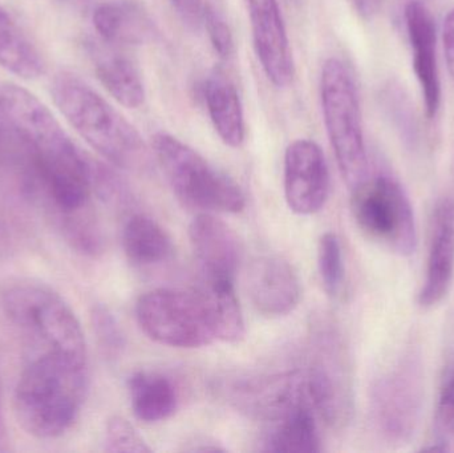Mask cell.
<instances>
[{"mask_svg":"<svg viewBox=\"0 0 454 453\" xmlns=\"http://www.w3.org/2000/svg\"><path fill=\"white\" fill-rule=\"evenodd\" d=\"M5 125L31 153L37 181L48 201L68 221L90 212L95 167L82 156L52 112L26 88L0 85Z\"/></svg>","mask_w":454,"mask_h":453,"instance_id":"1","label":"cell"},{"mask_svg":"<svg viewBox=\"0 0 454 453\" xmlns=\"http://www.w3.org/2000/svg\"><path fill=\"white\" fill-rule=\"evenodd\" d=\"M87 388L88 362L52 353L26 356L13 398L16 419L35 438H59L76 422Z\"/></svg>","mask_w":454,"mask_h":453,"instance_id":"2","label":"cell"},{"mask_svg":"<svg viewBox=\"0 0 454 453\" xmlns=\"http://www.w3.org/2000/svg\"><path fill=\"white\" fill-rule=\"evenodd\" d=\"M51 95L68 124L106 161L129 172L149 169L151 152L138 130L85 80L59 72Z\"/></svg>","mask_w":454,"mask_h":453,"instance_id":"3","label":"cell"},{"mask_svg":"<svg viewBox=\"0 0 454 453\" xmlns=\"http://www.w3.org/2000/svg\"><path fill=\"white\" fill-rule=\"evenodd\" d=\"M0 306L26 356L52 353L88 362L82 324L52 287L31 279L11 281L0 290Z\"/></svg>","mask_w":454,"mask_h":453,"instance_id":"4","label":"cell"},{"mask_svg":"<svg viewBox=\"0 0 454 453\" xmlns=\"http://www.w3.org/2000/svg\"><path fill=\"white\" fill-rule=\"evenodd\" d=\"M152 151L185 207L200 213L242 212L246 199L239 185L188 144L160 132L152 138Z\"/></svg>","mask_w":454,"mask_h":453,"instance_id":"5","label":"cell"},{"mask_svg":"<svg viewBox=\"0 0 454 453\" xmlns=\"http://www.w3.org/2000/svg\"><path fill=\"white\" fill-rule=\"evenodd\" d=\"M323 117L336 162L347 186L354 191L368 178L359 93L343 61L330 58L320 76Z\"/></svg>","mask_w":454,"mask_h":453,"instance_id":"6","label":"cell"},{"mask_svg":"<svg viewBox=\"0 0 454 453\" xmlns=\"http://www.w3.org/2000/svg\"><path fill=\"white\" fill-rule=\"evenodd\" d=\"M352 215L364 236L400 257L418 249V228L410 197L388 176L368 177L352 191Z\"/></svg>","mask_w":454,"mask_h":453,"instance_id":"7","label":"cell"},{"mask_svg":"<svg viewBox=\"0 0 454 453\" xmlns=\"http://www.w3.org/2000/svg\"><path fill=\"white\" fill-rule=\"evenodd\" d=\"M136 318L146 337L175 348H200L217 340L200 293L156 289L141 295Z\"/></svg>","mask_w":454,"mask_h":453,"instance_id":"8","label":"cell"},{"mask_svg":"<svg viewBox=\"0 0 454 453\" xmlns=\"http://www.w3.org/2000/svg\"><path fill=\"white\" fill-rule=\"evenodd\" d=\"M225 393L238 411L272 425L301 407H314L306 372L299 370L242 378L232 382Z\"/></svg>","mask_w":454,"mask_h":453,"instance_id":"9","label":"cell"},{"mask_svg":"<svg viewBox=\"0 0 454 453\" xmlns=\"http://www.w3.org/2000/svg\"><path fill=\"white\" fill-rule=\"evenodd\" d=\"M421 399L423 377L415 359H404L394 371L379 379L372 391V412L387 438L404 441L415 433Z\"/></svg>","mask_w":454,"mask_h":453,"instance_id":"10","label":"cell"},{"mask_svg":"<svg viewBox=\"0 0 454 453\" xmlns=\"http://www.w3.org/2000/svg\"><path fill=\"white\" fill-rule=\"evenodd\" d=\"M331 178L325 153L314 141H294L285 153V197L299 215H311L325 207Z\"/></svg>","mask_w":454,"mask_h":453,"instance_id":"11","label":"cell"},{"mask_svg":"<svg viewBox=\"0 0 454 453\" xmlns=\"http://www.w3.org/2000/svg\"><path fill=\"white\" fill-rule=\"evenodd\" d=\"M306 375L317 417L333 427L348 423L352 414L351 378L336 340L323 343Z\"/></svg>","mask_w":454,"mask_h":453,"instance_id":"12","label":"cell"},{"mask_svg":"<svg viewBox=\"0 0 454 453\" xmlns=\"http://www.w3.org/2000/svg\"><path fill=\"white\" fill-rule=\"evenodd\" d=\"M256 58L267 79L286 88L295 76L290 40L278 0H246Z\"/></svg>","mask_w":454,"mask_h":453,"instance_id":"13","label":"cell"},{"mask_svg":"<svg viewBox=\"0 0 454 453\" xmlns=\"http://www.w3.org/2000/svg\"><path fill=\"white\" fill-rule=\"evenodd\" d=\"M247 292L258 313L279 318L293 313L301 298V285L294 266L279 255L256 258L247 273Z\"/></svg>","mask_w":454,"mask_h":453,"instance_id":"14","label":"cell"},{"mask_svg":"<svg viewBox=\"0 0 454 453\" xmlns=\"http://www.w3.org/2000/svg\"><path fill=\"white\" fill-rule=\"evenodd\" d=\"M412 47V66L423 93L427 117L434 120L442 105V82L436 55V26L431 11L420 0H411L404 10Z\"/></svg>","mask_w":454,"mask_h":453,"instance_id":"15","label":"cell"},{"mask_svg":"<svg viewBox=\"0 0 454 453\" xmlns=\"http://www.w3.org/2000/svg\"><path fill=\"white\" fill-rule=\"evenodd\" d=\"M189 238L202 278L235 281L242 250L237 234L227 223L213 213H199L189 226Z\"/></svg>","mask_w":454,"mask_h":453,"instance_id":"16","label":"cell"},{"mask_svg":"<svg viewBox=\"0 0 454 453\" xmlns=\"http://www.w3.org/2000/svg\"><path fill=\"white\" fill-rule=\"evenodd\" d=\"M453 277L454 201L445 197L434 207L426 281L419 293V305L424 309L440 305L450 294Z\"/></svg>","mask_w":454,"mask_h":453,"instance_id":"17","label":"cell"},{"mask_svg":"<svg viewBox=\"0 0 454 453\" xmlns=\"http://www.w3.org/2000/svg\"><path fill=\"white\" fill-rule=\"evenodd\" d=\"M204 98L221 140L231 148H239L245 141L246 127L242 101L234 82L215 69L205 82Z\"/></svg>","mask_w":454,"mask_h":453,"instance_id":"18","label":"cell"},{"mask_svg":"<svg viewBox=\"0 0 454 453\" xmlns=\"http://www.w3.org/2000/svg\"><path fill=\"white\" fill-rule=\"evenodd\" d=\"M93 27L108 45H138L154 34L149 16L135 3L106 2L93 11Z\"/></svg>","mask_w":454,"mask_h":453,"instance_id":"19","label":"cell"},{"mask_svg":"<svg viewBox=\"0 0 454 453\" xmlns=\"http://www.w3.org/2000/svg\"><path fill=\"white\" fill-rule=\"evenodd\" d=\"M96 74L109 95L125 108L137 109L145 103V87L132 60L114 48L93 45Z\"/></svg>","mask_w":454,"mask_h":453,"instance_id":"20","label":"cell"},{"mask_svg":"<svg viewBox=\"0 0 454 453\" xmlns=\"http://www.w3.org/2000/svg\"><path fill=\"white\" fill-rule=\"evenodd\" d=\"M197 292L204 300L215 338L239 343L246 335L245 316L232 279L202 278Z\"/></svg>","mask_w":454,"mask_h":453,"instance_id":"21","label":"cell"},{"mask_svg":"<svg viewBox=\"0 0 454 453\" xmlns=\"http://www.w3.org/2000/svg\"><path fill=\"white\" fill-rule=\"evenodd\" d=\"M122 247L136 268H153L172 258L175 246L168 231L151 217L135 215L125 223Z\"/></svg>","mask_w":454,"mask_h":453,"instance_id":"22","label":"cell"},{"mask_svg":"<svg viewBox=\"0 0 454 453\" xmlns=\"http://www.w3.org/2000/svg\"><path fill=\"white\" fill-rule=\"evenodd\" d=\"M133 414L144 423L169 419L178 407V394L172 380L159 372L138 371L128 382Z\"/></svg>","mask_w":454,"mask_h":453,"instance_id":"23","label":"cell"},{"mask_svg":"<svg viewBox=\"0 0 454 453\" xmlns=\"http://www.w3.org/2000/svg\"><path fill=\"white\" fill-rule=\"evenodd\" d=\"M0 66L23 80L39 79L44 59L12 16L0 5Z\"/></svg>","mask_w":454,"mask_h":453,"instance_id":"24","label":"cell"},{"mask_svg":"<svg viewBox=\"0 0 454 453\" xmlns=\"http://www.w3.org/2000/svg\"><path fill=\"white\" fill-rule=\"evenodd\" d=\"M314 407L296 410L285 419L272 425L264 441V449L282 453H317L322 451L319 428Z\"/></svg>","mask_w":454,"mask_h":453,"instance_id":"25","label":"cell"},{"mask_svg":"<svg viewBox=\"0 0 454 453\" xmlns=\"http://www.w3.org/2000/svg\"><path fill=\"white\" fill-rule=\"evenodd\" d=\"M317 268L328 297L339 298L346 286V265L340 239L335 233H325L317 246Z\"/></svg>","mask_w":454,"mask_h":453,"instance_id":"26","label":"cell"},{"mask_svg":"<svg viewBox=\"0 0 454 453\" xmlns=\"http://www.w3.org/2000/svg\"><path fill=\"white\" fill-rule=\"evenodd\" d=\"M434 446L428 451H454V374L445 383L434 418Z\"/></svg>","mask_w":454,"mask_h":453,"instance_id":"27","label":"cell"},{"mask_svg":"<svg viewBox=\"0 0 454 453\" xmlns=\"http://www.w3.org/2000/svg\"><path fill=\"white\" fill-rule=\"evenodd\" d=\"M106 451L149 453L152 449L127 419L112 417L106 426Z\"/></svg>","mask_w":454,"mask_h":453,"instance_id":"28","label":"cell"},{"mask_svg":"<svg viewBox=\"0 0 454 453\" xmlns=\"http://www.w3.org/2000/svg\"><path fill=\"white\" fill-rule=\"evenodd\" d=\"M93 329L98 335V343L106 355L117 358L125 348V335L114 314L98 305L93 309Z\"/></svg>","mask_w":454,"mask_h":453,"instance_id":"29","label":"cell"},{"mask_svg":"<svg viewBox=\"0 0 454 453\" xmlns=\"http://www.w3.org/2000/svg\"><path fill=\"white\" fill-rule=\"evenodd\" d=\"M204 26L215 52L220 55V58L229 59L234 52V39H232L231 31L223 16L210 5H207L205 8Z\"/></svg>","mask_w":454,"mask_h":453,"instance_id":"30","label":"cell"},{"mask_svg":"<svg viewBox=\"0 0 454 453\" xmlns=\"http://www.w3.org/2000/svg\"><path fill=\"white\" fill-rule=\"evenodd\" d=\"M181 20L192 29H200L204 26L205 8L204 0H170Z\"/></svg>","mask_w":454,"mask_h":453,"instance_id":"31","label":"cell"},{"mask_svg":"<svg viewBox=\"0 0 454 453\" xmlns=\"http://www.w3.org/2000/svg\"><path fill=\"white\" fill-rule=\"evenodd\" d=\"M442 42H444L448 71L454 80V8L445 18L444 27H442Z\"/></svg>","mask_w":454,"mask_h":453,"instance_id":"32","label":"cell"},{"mask_svg":"<svg viewBox=\"0 0 454 453\" xmlns=\"http://www.w3.org/2000/svg\"><path fill=\"white\" fill-rule=\"evenodd\" d=\"M357 12L364 18H372L380 8L381 0H352Z\"/></svg>","mask_w":454,"mask_h":453,"instance_id":"33","label":"cell"},{"mask_svg":"<svg viewBox=\"0 0 454 453\" xmlns=\"http://www.w3.org/2000/svg\"><path fill=\"white\" fill-rule=\"evenodd\" d=\"M4 124V117H3L2 106H0V127Z\"/></svg>","mask_w":454,"mask_h":453,"instance_id":"34","label":"cell"}]
</instances>
